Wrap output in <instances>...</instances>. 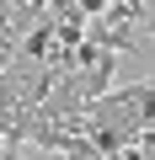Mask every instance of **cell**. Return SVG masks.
I'll return each mask as SVG.
<instances>
[{
    "instance_id": "1",
    "label": "cell",
    "mask_w": 155,
    "mask_h": 160,
    "mask_svg": "<svg viewBox=\"0 0 155 160\" xmlns=\"http://www.w3.org/2000/svg\"><path fill=\"white\" fill-rule=\"evenodd\" d=\"M0 160H22V144H6V139H0Z\"/></svg>"
}]
</instances>
